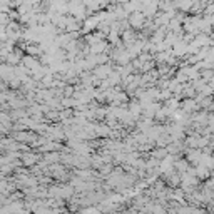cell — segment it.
<instances>
[{"instance_id": "obj_1", "label": "cell", "mask_w": 214, "mask_h": 214, "mask_svg": "<svg viewBox=\"0 0 214 214\" xmlns=\"http://www.w3.org/2000/svg\"><path fill=\"white\" fill-rule=\"evenodd\" d=\"M141 22H142V15H139V14L132 15V19H131V24H132V25H141Z\"/></svg>"}]
</instances>
